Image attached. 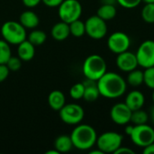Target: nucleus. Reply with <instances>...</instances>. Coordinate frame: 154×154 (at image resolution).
<instances>
[{
  "mask_svg": "<svg viewBox=\"0 0 154 154\" xmlns=\"http://www.w3.org/2000/svg\"><path fill=\"white\" fill-rule=\"evenodd\" d=\"M51 36L55 41L58 42H62L66 40L69 35H70V31H69V24L60 21L59 23H56L52 28H51Z\"/></svg>",
  "mask_w": 154,
  "mask_h": 154,
  "instance_id": "obj_16",
  "label": "nucleus"
},
{
  "mask_svg": "<svg viewBox=\"0 0 154 154\" xmlns=\"http://www.w3.org/2000/svg\"><path fill=\"white\" fill-rule=\"evenodd\" d=\"M116 2L125 8L132 9L138 6L143 1L142 0H116Z\"/></svg>",
  "mask_w": 154,
  "mask_h": 154,
  "instance_id": "obj_31",
  "label": "nucleus"
},
{
  "mask_svg": "<svg viewBox=\"0 0 154 154\" xmlns=\"http://www.w3.org/2000/svg\"><path fill=\"white\" fill-rule=\"evenodd\" d=\"M138 65L143 69L154 66V41L146 40L137 49L135 53Z\"/></svg>",
  "mask_w": 154,
  "mask_h": 154,
  "instance_id": "obj_10",
  "label": "nucleus"
},
{
  "mask_svg": "<svg viewBox=\"0 0 154 154\" xmlns=\"http://www.w3.org/2000/svg\"><path fill=\"white\" fill-rule=\"evenodd\" d=\"M151 119H152V123H153L154 125V106L151 110Z\"/></svg>",
  "mask_w": 154,
  "mask_h": 154,
  "instance_id": "obj_41",
  "label": "nucleus"
},
{
  "mask_svg": "<svg viewBox=\"0 0 154 154\" xmlns=\"http://www.w3.org/2000/svg\"><path fill=\"white\" fill-rule=\"evenodd\" d=\"M143 153L144 154H154V143L149 144L148 146L143 148Z\"/></svg>",
  "mask_w": 154,
  "mask_h": 154,
  "instance_id": "obj_36",
  "label": "nucleus"
},
{
  "mask_svg": "<svg viewBox=\"0 0 154 154\" xmlns=\"http://www.w3.org/2000/svg\"><path fill=\"white\" fill-rule=\"evenodd\" d=\"M27 40L35 47L43 44L47 40V34L42 30H33L30 32Z\"/></svg>",
  "mask_w": 154,
  "mask_h": 154,
  "instance_id": "obj_22",
  "label": "nucleus"
},
{
  "mask_svg": "<svg viewBox=\"0 0 154 154\" xmlns=\"http://www.w3.org/2000/svg\"><path fill=\"white\" fill-rule=\"evenodd\" d=\"M17 54L23 61H30L35 55V46L26 39L17 45Z\"/></svg>",
  "mask_w": 154,
  "mask_h": 154,
  "instance_id": "obj_15",
  "label": "nucleus"
},
{
  "mask_svg": "<svg viewBox=\"0 0 154 154\" xmlns=\"http://www.w3.org/2000/svg\"><path fill=\"white\" fill-rule=\"evenodd\" d=\"M84 91H85V86L82 83H76L74 84L70 89H69V96L71 98L75 100H79L83 98L84 96Z\"/></svg>",
  "mask_w": 154,
  "mask_h": 154,
  "instance_id": "obj_28",
  "label": "nucleus"
},
{
  "mask_svg": "<svg viewBox=\"0 0 154 154\" xmlns=\"http://www.w3.org/2000/svg\"><path fill=\"white\" fill-rule=\"evenodd\" d=\"M73 148V143L70 138V135H60L55 139L54 149H56L59 153L69 152Z\"/></svg>",
  "mask_w": 154,
  "mask_h": 154,
  "instance_id": "obj_20",
  "label": "nucleus"
},
{
  "mask_svg": "<svg viewBox=\"0 0 154 154\" xmlns=\"http://www.w3.org/2000/svg\"><path fill=\"white\" fill-rule=\"evenodd\" d=\"M126 106L132 110H138L143 108L145 103V97L144 95L139 91V90H133L129 92L125 97V102Z\"/></svg>",
  "mask_w": 154,
  "mask_h": 154,
  "instance_id": "obj_14",
  "label": "nucleus"
},
{
  "mask_svg": "<svg viewBox=\"0 0 154 154\" xmlns=\"http://www.w3.org/2000/svg\"><path fill=\"white\" fill-rule=\"evenodd\" d=\"M132 110L125 103H117L110 110L111 120L118 125H125L131 122Z\"/></svg>",
  "mask_w": 154,
  "mask_h": 154,
  "instance_id": "obj_12",
  "label": "nucleus"
},
{
  "mask_svg": "<svg viewBox=\"0 0 154 154\" xmlns=\"http://www.w3.org/2000/svg\"><path fill=\"white\" fill-rule=\"evenodd\" d=\"M22 1H23V4L26 7H29V8L35 7L42 2V0H22Z\"/></svg>",
  "mask_w": 154,
  "mask_h": 154,
  "instance_id": "obj_34",
  "label": "nucleus"
},
{
  "mask_svg": "<svg viewBox=\"0 0 154 154\" xmlns=\"http://www.w3.org/2000/svg\"><path fill=\"white\" fill-rule=\"evenodd\" d=\"M97 83L100 96L108 99H116L122 97L125 95L127 88L125 79L116 72L106 71Z\"/></svg>",
  "mask_w": 154,
  "mask_h": 154,
  "instance_id": "obj_1",
  "label": "nucleus"
},
{
  "mask_svg": "<svg viewBox=\"0 0 154 154\" xmlns=\"http://www.w3.org/2000/svg\"><path fill=\"white\" fill-rule=\"evenodd\" d=\"M132 143L139 147H146L154 143V129L147 124L134 125L132 134L129 136Z\"/></svg>",
  "mask_w": 154,
  "mask_h": 154,
  "instance_id": "obj_7",
  "label": "nucleus"
},
{
  "mask_svg": "<svg viewBox=\"0 0 154 154\" xmlns=\"http://www.w3.org/2000/svg\"><path fill=\"white\" fill-rule=\"evenodd\" d=\"M86 33L94 40H101L107 33L106 21L100 18L97 14L92 15L85 22Z\"/></svg>",
  "mask_w": 154,
  "mask_h": 154,
  "instance_id": "obj_9",
  "label": "nucleus"
},
{
  "mask_svg": "<svg viewBox=\"0 0 154 154\" xmlns=\"http://www.w3.org/2000/svg\"><path fill=\"white\" fill-rule=\"evenodd\" d=\"M42 2L49 7H58L63 0H42Z\"/></svg>",
  "mask_w": 154,
  "mask_h": 154,
  "instance_id": "obj_33",
  "label": "nucleus"
},
{
  "mask_svg": "<svg viewBox=\"0 0 154 154\" xmlns=\"http://www.w3.org/2000/svg\"><path fill=\"white\" fill-rule=\"evenodd\" d=\"M19 22L25 29H34L39 25L40 19L36 13L31 10H27L20 14Z\"/></svg>",
  "mask_w": 154,
  "mask_h": 154,
  "instance_id": "obj_18",
  "label": "nucleus"
},
{
  "mask_svg": "<svg viewBox=\"0 0 154 154\" xmlns=\"http://www.w3.org/2000/svg\"><path fill=\"white\" fill-rule=\"evenodd\" d=\"M46 154H59V152L56 150V149H54V150H51V151H49V152H47Z\"/></svg>",
  "mask_w": 154,
  "mask_h": 154,
  "instance_id": "obj_40",
  "label": "nucleus"
},
{
  "mask_svg": "<svg viewBox=\"0 0 154 154\" xmlns=\"http://www.w3.org/2000/svg\"><path fill=\"white\" fill-rule=\"evenodd\" d=\"M85 86V91H84V96L83 99H85L87 102H94L96 101L99 97L100 93L97 88V83L95 80H91L87 79L83 82Z\"/></svg>",
  "mask_w": 154,
  "mask_h": 154,
  "instance_id": "obj_17",
  "label": "nucleus"
},
{
  "mask_svg": "<svg viewBox=\"0 0 154 154\" xmlns=\"http://www.w3.org/2000/svg\"><path fill=\"white\" fill-rule=\"evenodd\" d=\"M82 71L86 79L97 81L107 71L106 62L98 54L89 55L83 62Z\"/></svg>",
  "mask_w": 154,
  "mask_h": 154,
  "instance_id": "obj_3",
  "label": "nucleus"
},
{
  "mask_svg": "<svg viewBox=\"0 0 154 154\" xmlns=\"http://www.w3.org/2000/svg\"><path fill=\"white\" fill-rule=\"evenodd\" d=\"M116 2V0H103V4H111V5H115V3ZM117 3V2H116Z\"/></svg>",
  "mask_w": 154,
  "mask_h": 154,
  "instance_id": "obj_39",
  "label": "nucleus"
},
{
  "mask_svg": "<svg viewBox=\"0 0 154 154\" xmlns=\"http://www.w3.org/2000/svg\"><path fill=\"white\" fill-rule=\"evenodd\" d=\"M116 63L120 70L127 73L137 69V67L139 66L135 53L129 51L117 54Z\"/></svg>",
  "mask_w": 154,
  "mask_h": 154,
  "instance_id": "obj_13",
  "label": "nucleus"
},
{
  "mask_svg": "<svg viewBox=\"0 0 154 154\" xmlns=\"http://www.w3.org/2000/svg\"><path fill=\"white\" fill-rule=\"evenodd\" d=\"M142 17L147 23H154V3L145 4L142 9Z\"/></svg>",
  "mask_w": 154,
  "mask_h": 154,
  "instance_id": "obj_27",
  "label": "nucleus"
},
{
  "mask_svg": "<svg viewBox=\"0 0 154 154\" xmlns=\"http://www.w3.org/2000/svg\"><path fill=\"white\" fill-rule=\"evenodd\" d=\"M1 34L3 39L9 44L18 45L27 39L26 29L20 22L7 21L1 27Z\"/></svg>",
  "mask_w": 154,
  "mask_h": 154,
  "instance_id": "obj_4",
  "label": "nucleus"
},
{
  "mask_svg": "<svg viewBox=\"0 0 154 154\" xmlns=\"http://www.w3.org/2000/svg\"><path fill=\"white\" fill-rule=\"evenodd\" d=\"M73 147L80 151H88L96 145L97 134L89 125L79 124L70 134Z\"/></svg>",
  "mask_w": 154,
  "mask_h": 154,
  "instance_id": "obj_2",
  "label": "nucleus"
},
{
  "mask_svg": "<svg viewBox=\"0 0 154 154\" xmlns=\"http://www.w3.org/2000/svg\"><path fill=\"white\" fill-rule=\"evenodd\" d=\"M22 61L23 60L18 56L17 57L11 56L6 62V66L10 71H17L22 67Z\"/></svg>",
  "mask_w": 154,
  "mask_h": 154,
  "instance_id": "obj_30",
  "label": "nucleus"
},
{
  "mask_svg": "<svg viewBox=\"0 0 154 154\" xmlns=\"http://www.w3.org/2000/svg\"><path fill=\"white\" fill-rule=\"evenodd\" d=\"M127 83L133 87H139L143 84V71L140 69H134L128 72L127 75Z\"/></svg>",
  "mask_w": 154,
  "mask_h": 154,
  "instance_id": "obj_23",
  "label": "nucleus"
},
{
  "mask_svg": "<svg viewBox=\"0 0 154 154\" xmlns=\"http://www.w3.org/2000/svg\"><path fill=\"white\" fill-rule=\"evenodd\" d=\"M121 153H130V154H134V151L132 150L129 147H124V146H120L116 151L115 154H121Z\"/></svg>",
  "mask_w": 154,
  "mask_h": 154,
  "instance_id": "obj_35",
  "label": "nucleus"
},
{
  "mask_svg": "<svg viewBox=\"0 0 154 154\" xmlns=\"http://www.w3.org/2000/svg\"><path fill=\"white\" fill-rule=\"evenodd\" d=\"M89 153L90 154H104V152H103L102 151H100V150L97 148V150H95V151H90V152H89Z\"/></svg>",
  "mask_w": 154,
  "mask_h": 154,
  "instance_id": "obj_38",
  "label": "nucleus"
},
{
  "mask_svg": "<svg viewBox=\"0 0 154 154\" xmlns=\"http://www.w3.org/2000/svg\"><path fill=\"white\" fill-rule=\"evenodd\" d=\"M131 45L130 37L124 32H115L107 39L108 49L116 54L122 53L129 50Z\"/></svg>",
  "mask_w": 154,
  "mask_h": 154,
  "instance_id": "obj_11",
  "label": "nucleus"
},
{
  "mask_svg": "<svg viewBox=\"0 0 154 154\" xmlns=\"http://www.w3.org/2000/svg\"><path fill=\"white\" fill-rule=\"evenodd\" d=\"M12 56L10 44L4 39L0 40V64H6L9 58Z\"/></svg>",
  "mask_w": 154,
  "mask_h": 154,
  "instance_id": "obj_26",
  "label": "nucleus"
},
{
  "mask_svg": "<svg viewBox=\"0 0 154 154\" xmlns=\"http://www.w3.org/2000/svg\"><path fill=\"white\" fill-rule=\"evenodd\" d=\"M97 14L105 21L112 20L116 15V8L115 5L111 4H103L98 9Z\"/></svg>",
  "mask_w": 154,
  "mask_h": 154,
  "instance_id": "obj_21",
  "label": "nucleus"
},
{
  "mask_svg": "<svg viewBox=\"0 0 154 154\" xmlns=\"http://www.w3.org/2000/svg\"><path fill=\"white\" fill-rule=\"evenodd\" d=\"M123 136L116 132H106L97 136L96 145L104 153H115L122 146Z\"/></svg>",
  "mask_w": 154,
  "mask_h": 154,
  "instance_id": "obj_6",
  "label": "nucleus"
},
{
  "mask_svg": "<svg viewBox=\"0 0 154 154\" xmlns=\"http://www.w3.org/2000/svg\"><path fill=\"white\" fill-rule=\"evenodd\" d=\"M69 24L70 34L73 35L74 37H81L86 33L85 22H82L81 20L78 19Z\"/></svg>",
  "mask_w": 154,
  "mask_h": 154,
  "instance_id": "obj_25",
  "label": "nucleus"
},
{
  "mask_svg": "<svg viewBox=\"0 0 154 154\" xmlns=\"http://www.w3.org/2000/svg\"><path fill=\"white\" fill-rule=\"evenodd\" d=\"M134 125H129L128 124H127V125L125 126V133L128 136H130V134H132V132H133V130H134Z\"/></svg>",
  "mask_w": 154,
  "mask_h": 154,
  "instance_id": "obj_37",
  "label": "nucleus"
},
{
  "mask_svg": "<svg viewBox=\"0 0 154 154\" xmlns=\"http://www.w3.org/2000/svg\"><path fill=\"white\" fill-rule=\"evenodd\" d=\"M9 72L10 70L7 68L6 64H0V83L4 82L7 79Z\"/></svg>",
  "mask_w": 154,
  "mask_h": 154,
  "instance_id": "obj_32",
  "label": "nucleus"
},
{
  "mask_svg": "<svg viewBox=\"0 0 154 154\" xmlns=\"http://www.w3.org/2000/svg\"><path fill=\"white\" fill-rule=\"evenodd\" d=\"M143 2H144L145 4H149V3H154V0H142Z\"/></svg>",
  "mask_w": 154,
  "mask_h": 154,
  "instance_id": "obj_42",
  "label": "nucleus"
},
{
  "mask_svg": "<svg viewBox=\"0 0 154 154\" xmlns=\"http://www.w3.org/2000/svg\"><path fill=\"white\" fill-rule=\"evenodd\" d=\"M148 120H149V115L147 114L146 111L143 110V108L138 109V110H134V111L132 112L131 122L134 125L147 124Z\"/></svg>",
  "mask_w": 154,
  "mask_h": 154,
  "instance_id": "obj_24",
  "label": "nucleus"
},
{
  "mask_svg": "<svg viewBox=\"0 0 154 154\" xmlns=\"http://www.w3.org/2000/svg\"><path fill=\"white\" fill-rule=\"evenodd\" d=\"M48 104L54 111H60L66 104L65 95L60 90H53L48 96Z\"/></svg>",
  "mask_w": 154,
  "mask_h": 154,
  "instance_id": "obj_19",
  "label": "nucleus"
},
{
  "mask_svg": "<svg viewBox=\"0 0 154 154\" xmlns=\"http://www.w3.org/2000/svg\"><path fill=\"white\" fill-rule=\"evenodd\" d=\"M152 101H153V103H154V89H153V93H152Z\"/></svg>",
  "mask_w": 154,
  "mask_h": 154,
  "instance_id": "obj_43",
  "label": "nucleus"
},
{
  "mask_svg": "<svg viewBox=\"0 0 154 154\" xmlns=\"http://www.w3.org/2000/svg\"><path fill=\"white\" fill-rule=\"evenodd\" d=\"M58 7V14L60 21L67 23L79 19L82 14V5L78 0H63Z\"/></svg>",
  "mask_w": 154,
  "mask_h": 154,
  "instance_id": "obj_5",
  "label": "nucleus"
},
{
  "mask_svg": "<svg viewBox=\"0 0 154 154\" xmlns=\"http://www.w3.org/2000/svg\"><path fill=\"white\" fill-rule=\"evenodd\" d=\"M59 115L63 123L69 125H77L83 120L85 111L83 107L78 104H65L59 111Z\"/></svg>",
  "mask_w": 154,
  "mask_h": 154,
  "instance_id": "obj_8",
  "label": "nucleus"
},
{
  "mask_svg": "<svg viewBox=\"0 0 154 154\" xmlns=\"http://www.w3.org/2000/svg\"><path fill=\"white\" fill-rule=\"evenodd\" d=\"M143 71V83L150 88L154 89V66L144 69Z\"/></svg>",
  "mask_w": 154,
  "mask_h": 154,
  "instance_id": "obj_29",
  "label": "nucleus"
}]
</instances>
